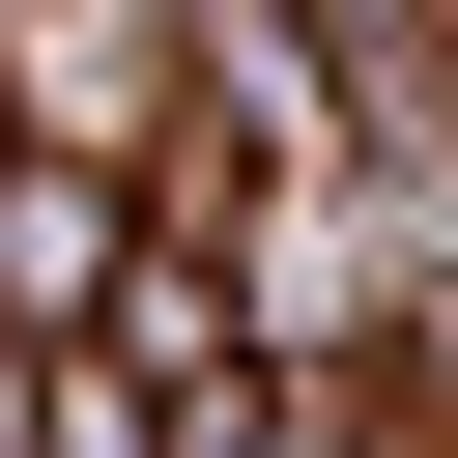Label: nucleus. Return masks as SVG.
Returning <instances> with one entry per match:
<instances>
[{
  "mask_svg": "<svg viewBox=\"0 0 458 458\" xmlns=\"http://www.w3.org/2000/svg\"><path fill=\"white\" fill-rule=\"evenodd\" d=\"M86 286H114V172H86V143H57V172H0V315H29V344H57V315H86Z\"/></svg>",
  "mask_w": 458,
  "mask_h": 458,
  "instance_id": "1",
  "label": "nucleus"
}]
</instances>
